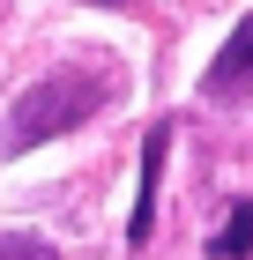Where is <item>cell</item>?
<instances>
[{
    "label": "cell",
    "mask_w": 253,
    "mask_h": 260,
    "mask_svg": "<svg viewBox=\"0 0 253 260\" xmlns=\"http://www.w3.org/2000/svg\"><path fill=\"white\" fill-rule=\"evenodd\" d=\"M97 104H104V75L60 67V75L30 82V89L8 104V149H38V141H52V134H75Z\"/></svg>",
    "instance_id": "1"
},
{
    "label": "cell",
    "mask_w": 253,
    "mask_h": 260,
    "mask_svg": "<svg viewBox=\"0 0 253 260\" xmlns=\"http://www.w3.org/2000/svg\"><path fill=\"white\" fill-rule=\"evenodd\" d=\"M164 141H172V126H149L142 134V193H134V216H127V238H149L156 231V171H164Z\"/></svg>",
    "instance_id": "2"
},
{
    "label": "cell",
    "mask_w": 253,
    "mask_h": 260,
    "mask_svg": "<svg viewBox=\"0 0 253 260\" xmlns=\"http://www.w3.org/2000/svg\"><path fill=\"white\" fill-rule=\"evenodd\" d=\"M238 89H253V15L231 30V45L209 67V97H238Z\"/></svg>",
    "instance_id": "3"
},
{
    "label": "cell",
    "mask_w": 253,
    "mask_h": 260,
    "mask_svg": "<svg viewBox=\"0 0 253 260\" xmlns=\"http://www.w3.org/2000/svg\"><path fill=\"white\" fill-rule=\"evenodd\" d=\"M209 253H216V260H246V253H253V208H246V201L223 216V231L209 238Z\"/></svg>",
    "instance_id": "4"
},
{
    "label": "cell",
    "mask_w": 253,
    "mask_h": 260,
    "mask_svg": "<svg viewBox=\"0 0 253 260\" xmlns=\"http://www.w3.org/2000/svg\"><path fill=\"white\" fill-rule=\"evenodd\" d=\"M0 260H60V253L45 238H22V231H15V238H0Z\"/></svg>",
    "instance_id": "5"
}]
</instances>
